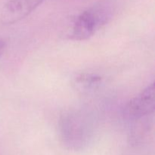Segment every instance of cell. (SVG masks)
<instances>
[{
  "label": "cell",
  "instance_id": "cell-1",
  "mask_svg": "<svg viewBox=\"0 0 155 155\" xmlns=\"http://www.w3.org/2000/svg\"><path fill=\"white\" fill-rule=\"evenodd\" d=\"M58 127L64 146L78 151L86 148L93 142L97 126L95 117L89 110L72 108L60 115Z\"/></svg>",
  "mask_w": 155,
  "mask_h": 155
},
{
  "label": "cell",
  "instance_id": "cell-2",
  "mask_svg": "<svg viewBox=\"0 0 155 155\" xmlns=\"http://www.w3.org/2000/svg\"><path fill=\"white\" fill-rule=\"evenodd\" d=\"M114 6L109 2H100L77 15L65 36L74 41L89 39L113 18Z\"/></svg>",
  "mask_w": 155,
  "mask_h": 155
},
{
  "label": "cell",
  "instance_id": "cell-3",
  "mask_svg": "<svg viewBox=\"0 0 155 155\" xmlns=\"http://www.w3.org/2000/svg\"><path fill=\"white\" fill-rule=\"evenodd\" d=\"M154 83L153 82L127 102L123 115L126 120L136 123L154 114Z\"/></svg>",
  "mask_w": 155,
  "mask_h": 155
},
{
  "label": "cell",
  "instance_id": "cell-4",
  "mask_svg": "<svg viewBox=\"0 0 155 155\" xmlns=\"http://www.w3.org/2000/svg\"><path fill=\"white\" fill-rule=\"evenodd\" d=\"M45 0H8L3 6L0 21L5 25H10L28 16Z\"/></svg>",
  "mask_w": 155,
  "mask_h": 155
},
{
  "label": "cell",
  "instance_id": "cell-5",
  "mask_svg": "<svg viewBox=\"0 0 155 155\" xmlns=\"http://www.w3.org/2000/svg\"><path fill=\"white\" fill-rule=\"evenodd\" d=\"M103 79L101 76L90 73H83L73 80V86L77 91L83 94L95 92L101 87Z\"/></svg>",
  "mask_w": 155,
  "mask_h": 155
},
{
  "label": "cell",
  "instance_id": "cell-6",
  "mask_svg": "<svg viewBox=\"0 0 155 155\" xmlns=\"http://www.w3.org/2000/svg\"><path fill=\"white\" fill-rule=\"evenodd\" d=\"M5 48V42L2 38H0V59L2 57Z\"/></svg>",
  "mask_w": 155,
  "mask_h": 155
}]
</instances>
